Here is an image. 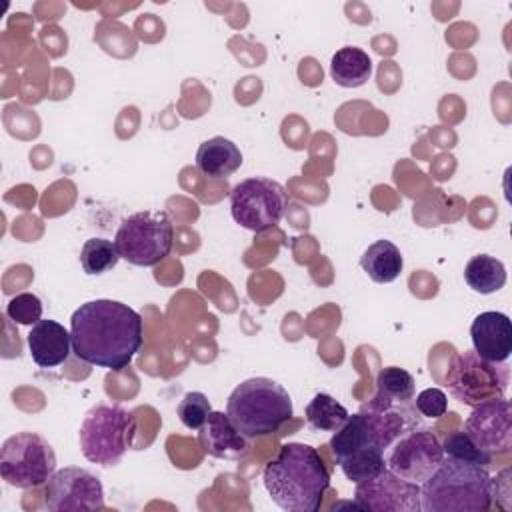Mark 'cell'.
<instances>
[{"label": "cell", "instance_id": "83f0119b", "mask_svg": "<svg viewBox=\"0 0 512 512\" xmlns=\"http://www.w3.org/2000/svg\"><path fill=\"white\" fill-rule=\"evenodd\" d=\"M414 406L424 418H440L448 410V398L440 388H426L416 396Z\"/></svg>", "mask_w": 512, "mask_h": 512}, {"label": "cell", "instance_id": "44dd1931", "mask_svg": "<svg viewBox=\"0 0 512 512\" xmlns=\"http://www.w3.org/2000/svg\"><path fill=\"white\" fill-rule=\"evenodd\" d=\"M464 280L478 294H494L506 284V266L496 256L476 254L464 266Z\"/></svg>", "mask_w": 512, "mask_h": 512}, {"label": "cell", "instance_id": "d4e9b609", "mask_svg": "<svg viewBox=\"0 0 512 512\" xmlns=\"http://www.w3.org/2000/svg\"><path fill=\"white\" fill-rule=\"evenodd\" d=\"M442 450H444L446 458L472 462V464H478V466H484V468H490V462H492V454L478 448L464 430L448 434L442 442Z\"/></svg>", "mask_w": 512, "mask_h": 512}, {"label": "cell", "instance_id": "4fadbf2b", "mask_svg": "<svg viewBox=\"0 0 512 512\" xmlns=\"http://www.w3.org/2000/svg\"><path fill=\"white\" fill-rule=\"evenodd\" d=\"M354 504L368 512H422V488L384 468L356 484Z\"/></svg>", "mask_w": 512, "mask_h": 512}, {"label": "cell", "instance_id": "6da1fadb", "mask_svg": "<svg viewBox=\"0 0 512 512\" xmlns=\"http://www.w3.org/2000/svg\"><path fill=\"white\" fill-rule=\"evenodd\" d=\"M72 352L86 364L120 372L144 342L142 316L124 302L96 298L80 304L70 318Z\"/></svg>", "mask_w": 512, "mask_h": 512}, {"label": "cell", "instance_id": "2e32d148", "mask_svg": "<svg viewBox=\"0 0 512 512\" xmlns=\"http://www.w3.org/2000/svg\"><path fill=\"white\" fill-rule=\"evenodd\" d=\"M198 444L204 454L218 460H240L248 452V438L238 432L226 412L212 410L198 428Z\"/></svg>", "mask_w": 512, "mask_h": 512}, {"label": "cell", "instance_id": "52a82bcc", "mask_svg": "<svg viewBox=\"0 0 512 512\" xmlns=\"http://www.w3.org/2000/svg\"><path fill=\"white\" fill-rule=\"evenodd\" d=\"M174 228L166 212L140 210L124 218L116 230L114 244L122 260L150 268L160 264L172 250Z\"/></svg>", "mask_w": 512, "mask_h": 512}, {"label": "cell", "instance_id": "7c38bea8", "mask_svg": "<svg viewBox=\"0 0 512 512\" xmlns=\"http://www.w3.org/2000/svg\"><path fill=\"white\" fill-rule=\"evenodd\" d=\"M46 508L52 512H92L104 508V488L98 476L86 468L66 466L56 470L44 492Z\"/></svg>", "mask_w": 512, "mask_h": 512}, {"label": "cell", "instance_id": "8fae6325", "mask_svg": "<svg viewBox=\"0 0 512 512\" xmlns=\"http://www.w3.org/2000/svg\"><path fill=\"white\" fill-rule=\"evenodd\" d=\"M442 460V442L436 432L424 424L400 436L386 452V468L418 484H422Z\"/></svg>", "mask_w": 512, "mask_h": 512}, {"label": "cell", "instance_id": "5b68a950", "mask_svg": "<svg viewBox=\"0 0 512 512\" xmlns=\"http://www.w3.org/2000/svg\"><path fill=\"white\" fill-rule=\"evenodd\" d=\"M136 430L134 414L120 404L92 406L78 430L84 458L98 466H116L132 446Z\"/></svg>", "mask_w": 512, "mask_h": 512}, {"label": "cell", "instance_id": "ac0fdd59", "mask_svg": "<svg viewBox=\"0 0 512 512\" xmlns=\"http://www.w3.org/2000/svg\"><path fill=\"white\" fill-rule=\"evenodd\" d=\"M242 166V152L240 148L224 138L214 136L204 140L196 150V168L208 178H228Z\"/></svg>", "mask_w": 512, "mask_h": 512}, {"label": "cell", "instance_id": "603a6c76", "mask_svg": "<svg viewBox=\"0 0 512 512\" xmlns=\"http://www.w3.org/2000/svg\"><path fill=\"white\" fill-rule=\"evenodd\" d=\"M120 260L114 240L88 238L80 250V264L88 276H100L112 270Z\"/></svg>", "mask_w": 512, "mask_h": 512}, {"label": "cell", "instance_id": "cb8c5ba5", "mask_svg": "<svg viewBox=\"0 0 512 512\" xmlns=\"http://www.w3.org/2000/svg\"><path fill=\"white\" fill-rule=\"evenodd\" d=\"M414 384L416 382L408 370L386 366L376 374V396L392 402H412Z\"/></svg>", "mask_w": 512, "mask_h": 512}, {"label": "cell", "instance_id": "9a60e30c", "mask_svg": "<svg viewBox=\"0 0 512 512\" xmlns=\"http://www.w3.org/2000/svg\"><path fill=\"white\" fill-rule=\"evenodd\" d=\"M472 350L488 362H506L512 354V322L506 314L480 312L470 324Z\"/></svg>", "mask_w": 512, "mask_h": 512}, {"label": "cell", "instance_id": "7402d4cb", "mask_svg": "<svg viewBox=\"0 0 512 512\" xmlns=\"http://www.w3.org/2000/svg\"><path fill=\"white\" fill-rule=\"evenodd\" d=\"M348 410L330 394L318 392L306 406V420L312 430L320 432H336L346 420Z\"/></svg>", "mask_w": 512, "mask_h": 512}, {"label": "cell", "instance_id": "d6986e66", "mask_svg": "<svg viewBox=\"0 0 512 512\" xmlns=\"http://www.w3.org/2000/svg\"><path fill=\"white\" fill-rule=\"evenodd\" d=\"M360 266L372 282L388 284V282H394L400 276V272L404 268V258H402L396 244L382 238V240L372 242L362 252Z\"/></svg>", "mask_w": 512, "mask_h": 512}, {"label": "cell", "instance_id": "277c9868", "mask_svg": "<svg viewBox=\"0 0 512 512\" xmlns=\"http://www.w3.org/2000/svg\"><path fill=\"white\" fill-rule=\"evenodd\" d=\"M226 414L242 436L258 438L278 432L294 416V408L282 384L266 376H254L230 392Z\"/></svg>", "mask_w": 512, "mask_h": 512}, {"label": "cell", "instance_id": "9c48e42d", "mask_svg": "<svg viewBox=\"0 0 512 512\" xmlns=\"http://www.w3.org/2000/svg\"><path fill=\"white\" fill-rule=\"evenodd\" d=\"M508 382L510 370L506 362H488L474 350L458 354L446 372V386L450 394L472 408L482 402L502 398L508 390Z\"/></svg>", "mask_w": 512, "mask_h": 512}, {"label": "cell", "instance_id": "4316f807", "mask_svg": "<svg viewBox=\"0 0 512 512\" xmlns=\"http://www.w3.org/2000/svg\"><path fill=\"white\" fill-rule=\"evenodd\" d=\"M6 316L22 326H32L42 320V300L32 292H20L6 304Z\"/></svg>", "mask_w": 512, "mask_h": 512}, {"label": "cell", "instance_id": "7a4b0ae2", "mask_svg": "<svg viewBox=\"0 0 512 512\" xmlns=\"http://www.w3.org/2000/svg\"><path fill=\"white\" fill-rule=\"evenodd\" d=\"M262 482L278 508L286 512H316L330 488V472L314 446L288 442L264 466Z\"/></svg>", "mask_w": 512, "mask_h": 512}, {"label": "cell", "instance_id": "5bb4252c", "mask_svg": "<svg viewBox=\"0 0 512 512\" xmlns=\"http://www.w3.org/2000/svg\"><path fill=\"white\" fill-rule=\"evenodd\" d=\"M464 432L488 454L508 452L512 446V408L510 402L494 398L472 408L466 418Z\"/></svg>", "mask_w": 512, "mask_h": 512}, {"label": "cell", "instance_id": "30bf717a", "mask_svg": "<svg viewBox=\"0 0 512 512\" xmlns=\"http://www.w3.org/2000/svg\"><path fill=\"white\" fill-rule=\"evenodd\" d=\"M288 208L284 186L272 178L240 180L230 192V214L236 224L250 232H264L276 226Z\"/></svg>", "mask_w": 512, "mask_h": 512}, {"label": "cell", "instance_id": "8992f818", "mask_svg": "<svg viewBox=\"0 0 512 512\" xmlns=\"http://www.w3.org/2000/svg\"><path fill=\"white\" fill-rule=\"evenodd\" d=\"M330 450L344 476L358 484L386 468V444L364 410L348 416V420L332 434Z\"/></svg>", "mask_w": 512, "mask_h": 512}, {"label": "cell", "instance_id": "e0dca14e", "mask_svg": "<svg viewBox=\"0 0 512 512\" xmlns=\"http://www.w3.org/2000/svg\"><path fill=\"white\" fill-rule=\"evenodd\" d=\"M26 344L30 350V358L40 368H56L64 364L72 352V336L56 320H38L32 324Z\"/></svg>", "mask_w": 512, "mask_h": 512}, {"label": "cell", "instance_id": "3957f363", "mask_svg": "<svg viewBox=\"0 0 512 512\" xmlns=\"http://www.w3.org/2000/svg\"><path fill=\"white\" fill-rule=\"evenodd\" d=\"M422 512H486L492 506L488 468L446 458L420 484Z\"/></svg>", "mask_w": 512, "mask_h": 512}, {"label": "cell", "instance_id": "484cf974", "mask_svg": "<svg viewBox=\"0 0 512 512\" xmlns=\"http://www.w3.org/2000/svg\"><path fill=\"white\" fill-rule=\"evenodd\" d=\"M210 412H212L210 400L202 392H186L176 408L180 422L190 430H198L206 422Z\"/></svg>", "mask_w": 512, "mask_h": 512}, {"label": "cell", "instance_id": "ba28073f", "mask_svg": "<svg viewBox=\"0 0 512 512\" xmlns=\"http://www.w3.org/2000/svg\"><path fill=\"white\" fill-rule=\"evenodd\" d=\"M56 472V454L36 432L8 436L0 448V476L14 488H36Z\"/></svg>", "mask_w": 512, "mask_h": 512}, {"label": "cell", "instance_id": "ffe728a7", "mask_svg": "<svg viewBox=\"0 0 512 512\" xmlns=\"http://www.w3.org/2000/svg\"><path fill=\"white\" fill-rule=\"evenodd\" d=\"M330 76L342 88H358L372 76V60L362 48L344 46L332 54Z\"/></svg>", "mask_w": 512, "mask_h": 512}]
</instances>
